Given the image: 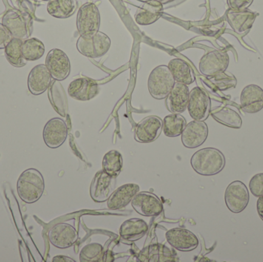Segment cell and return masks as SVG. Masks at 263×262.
I'll return each instance as SVG.
<instances>
[{
  "instance_id": "cell-40",
  "label": "cell",
  "mask_w": 263,
  "mask_h": 262,
  "mask_svg": "<svg viewBox=\"0 0 263 262\" xmlns=\"http://www.w3.org/2000/svg\"><path fill=\"white\" fill-rule=\"evenodd\" d=\"M53 262H75V260L72 258H69V257L64 256V255H57L55 256L52 259Z\"/></svg>"
},
{
  "instance_id": "cell-32",
  "label": "cell",
  "mask_w": 263,
  "mask_h": 262,
  "mask_svg": "<svg viewBox=\"0 0 263 262\" xmlns=\"http://www.w3.org/2000/svg\"><path fill=\"white\" fill-rule=\"evenodd\" d=\"M23 39L12 38L5 48V54L9 63L15 67H23L26 66V62L23 55L22 46Z\"/></svg>"
},
{
  "instance_id": "cell-1",
  "label": "cell",
  "mask_w": 263,
  "mask_h": 262,
  "mask_svg": "<svg viewBox=\"0 0 263 262\" xmlns=\"http://www.w3.org/2000/svg\"><path fill=\"white\" fill-rule=\"evenodd\" d=\"M223 154L215 148H205L193 154L191 166L196 173L204 176H211L219 173L225 167Z\"/></svg>"
},
{
  "instance_id": "cell-29",
  "label": "cell",
  "mask_w": 263,
  "mask_h": 262,
  "mask_svg": "<svg viewBox=\"0 0 263 262\" xmlns=\"http://www.w3.org/2000/svg\"><path fill=\"white\" fill-rule=\"evenodd\" d=\"M211 115L216 121L224 126L236 129L242 127V121L239 114L227 106L216 108L212 110Z\"/></svg>"
},
{
  "instance_id": "cell-20",
  "label": "cell",
  "mask_w": 263,
  "mask_h": 262,
  "mask_svg": "<svg viewBox=\"0 0 263 262\" xmlns=\"http://www.w3.org/2000/svg\"><path fill=\"white\" fill-rule=\"evenodd\" d=\"M241 108L247 113L260 112L263 109V89L256 85H249L242 89L240 97Z\"/></svg>"
},
{
  "instance_id": "cell-16",
  "label": "cell",
  "mask_w": 263,
  "mask_h": 262,
  "mask_svg": "<svg viewBox=\"0 0 263 262\" xmlns=\"http://www.w3.org/2000/svg\"><path fill=\"white\" fill-rule=\"evenodd\" d=\"M209 129L204 121L193 120L186 124L182 133V143L188 149L202 146L208 137Z\"/></svg>"
},
{
  "instance_id": "cell-25",
  "label": "cell",
  "mask_w": 263,
  "mask_h": 262,
  "mask_svg": "<svg viewBox=\"0 0 263 262\" xmlns=\"http://www.w3.org/2000/svg\"><path fill=\"white\" fill-rule=\"evenodd\" d=\"M148 226L141 218H130L122 224L120 229V235L123 241L134 243L146 235Z\"/></svg>"
},
{
  "instance_id": "cell-34",
  "label": "cell",
  "mask_w": 263,
  "mask_h": 262,
  "mask_svg": "<svg viewBox=\"0 0 263 262\" xmlns=\"http://www.w3.org/2000/svg\"><path fill=\"white\" fill-rule=\"evenodd\" d=\"M23 55L27 61L40 59L45 53V46L43 42L36 38H27L22 46Z\"/></svg>"
},
{
  "instance_id": "cell-6",
  "label": "cell",
  "mask_w": 263,
  "mask_h": 262,
  "mask_svg": "<svg viewBox=\"0 0 263 262\" xmlns=\"http://www.w3.org/2000/svg\"><path fill=\"white\" fill-rule=\"evenodd\" d=\"M230 63L227 52L213 50L202 57L199 62V71L207 77H213L226 72Z\"/></svg>"
},
{
  "instance_id": "cell-8",
  "label": "cell",
  "mask_w": 263,
  "mask_h": 262,
  "mask_svg": "<svg viewBox=\"0 0 263 262\" xmlns=\"http://www.w3.org/2000/svg\"><path fill=\"white\" fill-rule=\"evenodd\" d=\"M189 113L194 120L205 121L211 112V100L208 94L199 87H195L190 92Z\"/></svg>"
},
{
  "instance_id": "cell-17",
  "label": "cell",
  "mask_w": 263,
  "mask_h": 262,
  "mask_svg": "<svg viewBox=\"0 0 263 262\" xmlns=\"http://www.w3.org/2000/svg\"><path fill=\"white\" fill-rule=\"evenodd\" d=\"M98 92L97 82L84 77L73 80L68 88L69 95L79 101H89L97 96Z\"/></svg>"
},
{
  "instance_id": "cell-11",
  "label": "cell",
  "mask_w": 263,
  "mask_h": 262,
  "mask_svg": "<svg viewBox=\"0 0 263 262\" xmlns=\"http://www.w3.org/2000/svg\"><path fill=\"white\" fill-rule=\"evenodd\" d=\"M48 238L52 246L58 249H65L72 247L78 241L79 234L77 229L68 223H58L51 228L48 232Z\"/></svg>"
},
{
  "instance_id": "cell-43",
  "label": "cell",
  "mask_w": 263,
  "mask_h": 262,
  "mask_svg": "<svg viewBox=\"0 0 263 262\" xmlns=\"http://www.w3.org/2000/svg\"><path fill=\"white\" fill-rule=\"evenodd\" d=\"M139 1H141V2H146V1H148V0H139Z\"/></svg>"
},
{
  "instance_id": "cell-39",
  "label": "cell",
  "mask_w": 263,
  "mask_h": 262,
  "mask_svg": "<svg viewBox=\"0 0 263 262\" xmlns=\"http://www.w3.org/2000/svg\"><path fill=\"white\" fill-rule=\"evenodd\" d=\"M13 38L6 26L0 23V49H5L8 43Z\"/></svg>"
},
{
  "instance_id": "cell-7",
  "label": "cell",
  "mask_w": 263,
  "mask_h": 262,
  "mask_svg": "<svg viewBox=\"0 0 263 262\" xmlns=\"http://www.w3.org/2000/svg\"><path fill=\"white\" fill-rule=\"evenodd\" d=\"M225 201L233 213H240L245 210L250 201V194L246 185L240 181L230 183L226 190Z\"/></svg>"
},
{
  "instance_id": "cell-12",
  "label": "cell",
  "mask_w": 263,
  "mask_h": 262,
  "mask_svg": "<svg viewBox=\"0 0 263 262\" xmlns=\"http://www.w3.org/2000/svg\"><path fill=\"white\" fill-rule=\"evenodd\" d=\"M45 65L55 80L63 81L70 74V61L67 55L61 49H53L49 51Z\"/></svg>"
},
{
  "instance_id": "cell-19",
  "label": "cell",
  "mask_w": 263,
  "mask_h": 262,
  "mask_svg": "<svg viewBox=\"0 0 263 262\" xmlns=\"http://www.w3.org/2000/svg\"><path fill=\"white\" fill-rule=\"evenodd\" d=\"M190 89L187 85L176 83L166 97V107L172 113L180 114L188 107Z\"/></svg>"
},
{
  "instance_id": "cell-5",
  "label": "cell",
  "mask_w": 263,
  "mask_h": 262,
  "mask_svg": "<svg viewBox=\"0 0 263 262\" xmlns=\"http://www.w3.org/2000/svg\"><path fill=\"white\" fill-rule=\"evenodd\" d=\"M77 30L80 35L89 36L100 30V14L97 5L86 3L79 9L77 19Z\"/></svg>"
},
{
  "instance_id": "cell-42",
  "label": "cell",
  "mask_w": 263,
  "mask_h": 262,
  "mask_svg": "<svg viewBox=\"0 0 263 262\" xmlns=\"http://www.w3.org/2000/svg\"><path fill=\"white\" fill-rule=\"evenodd\" d=\"M159 3H162V5L167 4V3H172V2L175 1V0H157Z\"/></svg>"
},
{
  "instance_id": "cell-24",
  "label": "cell",
  "mask_w": 263,
  "mask_h": 262,
  "mask_svg": "<svg viewBox=\"0 0 263 262\" xmlns=\"http://www.w3.org/2000/svg\"><path fill=\"white\" fill-rule=\"evenodd\" d=\"M259 15L257 12L246 9L243 11L233 10L230 9L227 12V19L231 27L236 33H243L248 32Z\"/></svg>"
},
{
  "instance_id": "cell-41",
  "label": "cell",
  "mask_w": 263,
  "mask_h": 262,
  "mask_svg": "<svg viewBox=\"0 0 263 262\" xmlns=\"http://www.w3.org/2000/svg\"><path fill=\"white\" fill-rule=\"evenodd\" d=\"M257 212L259 217L263 221V195L259 197L257 201Z\"/></svg>"
},
{
  "instance_id": "cell-3",
  "label": "cell",
  "mask_w": 263,
  "mask_h": 262,
  "mask_svg": "<svg viewBox=\"0 0 263 262\" xmlns=\"http://www.w3.org/2000/svg\"><path fill=\"white\" fill-rule=\"evenodd\" d=\"M176 81L168 66L162 65L155 68L148 79V89L150 95L156 99L166 98L173 89Z\"/></svg>"
},
{
  "instance_id": "cell-33",
  "label": "cell",
  "mask_w": 263,
  "mask_h": 262,
  "mask_svg": "<svg viewBox=\"0 0 263 262\" xmlns=\"http://www.w3.org/2000/svg\"><path fill=\"white\" fill-rule=\"evenodd\" d=\"M123 164L121 153L117 150H111L103 157V170L111 176L117 177L121 172Z\"/></svg>"
},
{
  "instance_id": "cell-38",
  "label": "cell",
  "mask_w": 263,
  "mask_h": 262,
  "mask_svg": "<svg viewBox=\"0 0 263 262\" xmlns=\"http://www.w3.org/2000/svg\"><path fill=\"white\" fill-rule=\"evenodd\" d=\"M254 0H227L230 9L237 11H243L248 9Z\"/></svg>"
},
{
  "instance_id": "cell-13",
  "label": "cell",
  "mask_w": 263,
  "mask_h": 262,
  "mask_svg": "<svg viewBox=\"0 0 263 262\" xmlns=\"http://www.w3.org/2000/svg\"><path fill=\"white\" fill-rule=\"evenodd\" d=\"M165 238L168 244L180 252H191L199 246L197 236L188 229L176 228L165 233Z\"/></svg>"
},
{
  "instance_id": "cell-36",
  "label": "cell",
  "mask_w": 263,
  "mask_h": 262,
  "mask_svg": "<svg viewBox=\"0 0 263 262\" xmlns=\"http://www.w3.org/2000/svg\"><path fill=\"white\" fill-rule=\"evenodd\" d=\"M214 81V84L220 90H227L230 88H234L236 86V78L231 73H226L225 72L211 77Z\"/></svg>"
},
{
  "instance_id": "cell-23",
  "label": "cell",
  "mask_w": 263,
  "mask_h": 262,
  "mask_svg": "<svg viewBox=\"0 0 263 262\" xmlns=\"http://www.w3.org/2000/svg\"><path fill=\"white\" fill-rule=\"evenodd\" d=\"M163 13V5L157 0H148L138 8L135 14L136 23L141 26H148L156 23Z\"/></svg>"
},
{
  "instance_id": "cell-18",
  "label": "cell",
  "mask_w": 263,
  "mask_h": 262,
  "mask_svg": "<svg viewBox=\"0 0 263 262\" xmlns=\"http://www.w3.org/2000/svg\"><path fill=\"white\" fill-rule=\"evenodd\" d=\"M52 78L46 65L40 64L35 66L28 77L29 90L32 95H41L49 89Z\"/></svg>"
},
{
  "instance_id": "cell-9",
  "label": "cell",
  "mask_w": 263,
  "mask_h": 262,
  "mask_svg": "<svg viewBox=\"0 0 263 262\" xmlns=\"http://www.w3.org/2000/svg\"><path fill=\"white\" fill-rule=\"evenodd\" d=\"M131 203L134 210L142 216H158L163 210L160 198L151 192H138Z\"/></svg>"
},
{
  "instance_id": "cell-22",
  "label": "cell",
  "mask_w": 263,
  "mask_h": 262,
  "mask_svg": "<svg viewBox=\"0 0 263 262\" xmlns=\"http://www.w3.org/2000/svg\"><path fill=\"white\" fill-rule=\"evenodd\" d=\"M139 192L137 184L129 183L119 187L107 200V207L110 210H119L127 206Z\"/></svg>"
},
{
  "instance_id": "cell-10",
  "label": "cell",
  "mask_w": 263,
  "mask_h": 262,
  "mask_svg": "<svg viewBox=\"0 0 263 262\" xmlns=\"http://www.w3.org/2000/svg\"><path fill=\"white\" fill-rule=\"evenodd\" d=\"M116 177L111 176L103 170L99 171L90 185V196L96 203L107 201L116 186Z\"/></svg>"
},
{
  "instance_id": "cell-35",
  "label": "cell",
  "mask_w": 263,
  "mask_h": 262,
  "mask_svg": "<svg viewBox=\"0 0 263 262\" xmlns=\"http://www.w3.org/2000/svg\"><path fill=\"white\" fill-rule=\"evenodd\" d=\"M104 249L99 243H90L82 249L80 254L81 262H100L104 258Z\"/></svg>"
},
{
  "instance_id": "cell-44",
  "label": "cell",
  "mask_w": 263,
  "mask_h": 262,
  "mask_svg": "<svg viewBox=\"0 0 263 262\" xmlns=\"http://www.w3.org/2000/svg\"><path fill=\"white\" fill-rule=\"evenodd\" d=\"M43 1L49 2V1H51V0H43Z\"/></svg>"
},
{
  "instance_id": "cell-37",
  "label": "cell",
  "mask_w": 263,
  "mask_h": 262,
  "mask_svg": "<svg viewBox=\"0 0 263 262\" xmlns=\"http://www.w3.org/2000/svg\"><path fill=\"white\" fill-rule=\"evenodd\" d=\"M250 189L254 196H262L263 173L257 174L251 178L250 182Z\"/></svg>"
},
{
  "instance_id": "cell-26",
  "label": "cell",
  "mask_w": 263,
  "mask_h": 262,
  "mask_svg": "<svg viewBox=\"0 0 263 262\" xmlns=\"http://www.w3.org/2000/svg\"><path fill=\"white\" fill-rule=\"evenodd\" d=\"M138 259L145 262H167L174 261V256L166 246L154 244L145 248L139 253Z\"/></svg>"
},
{
  "instance_id": "cell-2",
  "label": "cell",
  "mask_w": 263,
  "mask_h": 262,
  "mask_svg": "<svg viewBox=\"0 0 263 262\" xmlns=\"http://www.w3.org/2000/svg\"><path fill=\"white\" fill-rule=\"evenodd\" d=\"M44 190V178L37 169H29L24 171L17 182L18 196L27 204L36 203Z\"/></svg>"
},
{
  "instance_id": "cell-28",
  "label": "cell",
  "mask_w": 263,
  "mask_h": 262,
  "mask_svg": "<svg viewBox=\"0 0 263 262\" xmlns=\"http://www.w3.org/2000/svg\"><path fill=\"white\" fill-rule=\"evenodd\" d=\"M49 98L55 110L62 116H66L68 111L67 98L61 83L54 79L49 87Z\"/></svg>"
},
{
  "instance_id": "cell-14",
  "label": "cell",
  "mask_w": 263,
  "mask_h": 262,
  "mask_svg": "<svg viewBox=\"0 0 263 262\" xmlns=\"http://www.w3.org/2000/svg\"><path fill=\"white\" fill-rule=\"evenodd\" d=\"M68 136V127L66 122L60 118L49 120L43 129V140L48 147L57 149L66 141Z\"/></svg>"
},
{
  "instance_id": "cell-21",
  "label": "cell",
  "mask_w": 263,
  "mask_h": 262,
  "mask_svg": "<svg viewBox=\"0 0 263 262\" xmlns=\"http://www.w3.org/2000/svg\"><path fill=\"white\" fill-rule=\"evenodd\" d=\"M3 24L13 38H27L29 35L27 20L24 15L16 10H9L3 18Z\"/></svg>"
},
{
  "instance_id": "cell-27",
  "label": "cell",
  "mask_w": 263,
  "mask_h": 262,
  "mask_svg": "<svg viewBox=\"0 0 263 262\" xmlns=\"http://www.w3.org/2000/svg\"><path fill=\"white\" fill-rule=\"evenodd\" d=\"M168 67L176 83H182L187 86L194 83V72L190 65L184 60L173 58L168 63Z\"/></svg>"
},
{
  "instance_id": "cell-30",
  "label": "cell",
  "mask_w": 263,
  "mask_h": 262,
  "mask_svg": "<svg viewBox=\"0 0 263 262\" xmlns=\"http://www.w3.org/2000/svg\"><path fill=\"white\" fill-rule=\"evenodd\" d=\"M77 8L76 0H51L47 5L49 14L58 18H69L73 15Z\"/></svg>"
},
{
  "instance_id": "cell-31",
  "label": "cell",
  "mask_w": 263,
  "mask_h": 262,
  "mask_svg": "<svg viewBox=\"0 0 263 262\" xmlns=\"http://www.w3.org/2000/svg\"><path fill=\"white\" fill-rule=\"evenodd\" d=\"M186 121L181 114L172 113L166 115L162 122V130L165 136L174 138L182 135Z\"/></svg>"
},
{
  "instance_id": "cell-15",
  "label": "cell",
  "mask_w": 263,
  "mask_h": 262,
  "mask_svg": "<svg viewBox=\"0 0 263 262\" xmlns=\"http://www.w3.org/2000/svg\"><path fill=\"white\" fill-rule=\"evenodd\" d=\"M162 130V121L151 115L141 120L135 129L134 137L140 143H150L157 139Z\"/></svg>"
},
{
  "instance_id": "cell-4",
  "label": "cell",
  "mask_w": 263,
  "mask_h": 262,
  "mask_svg": "<svg viewBox=\"0 0 263 262\" xmlns=\"http://www.w3.org/2000/svg\"><path fill=\"white\" fill-rule=\"evenodd\" d=\"M110 46V38L106 34L100 31L89 36L80 35L77 43L79 52L90 58H100L106 55Z\"/></svg>"
}]
</instances>
